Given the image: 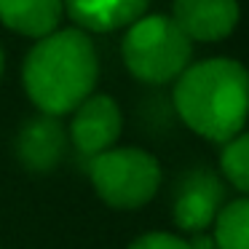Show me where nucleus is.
<instances>
[{"label":"nucleus","mask_w":249,"mask_h":249,"mask_svg":"<svg viewBox=\"0 0 249 249\" xmlns=\"http://www.w3.org/2000/svg\"><path fill=\"white\" fill-rule=\"evenodd\" d=\"M172 105L177 118L201 140L225 145L247 129L249 70L231 56L190 62L174 81Z\"/></svg>","instance_id":"obj_1"},{"label":"nucleus","mask_w":249,"mask_h":249,"mask_svg":"<svg viewBox=\"0 0 249 249\" xmlns=\"http://www.w3.org/2000/svg\"><path fill=\"white\" fill-rule=\"evenodd\" d=\"M99 81V56L91 35L78 27L56 30L35 40L22 65L27 99L43 115H70Z\"/></svg>","instance_id":"obj_2"},{"label":"nucleus","mask_w":249,"mask_h":249,"mask_svg":"<svg viewBox=\"0 0 249 249\" xmlns=\"http://www.w3.org/2000/svg\"><path fill=\"white\" fill-rule=\"evenodd\" d=\"M121 59L134 81L166 86L193 62V40L169 14H145L124 30Z\"/></svg>","instance_id":"obj_3"},{"label":"nucleus","mask_w":249,"mask_h":249,"mask_svg":"<svg viewBox=\"0 0 249 249\" xmlns=\"http://www.w3.org/2000/svg\"><path fill=\"white\" fill-rule=\"evenodd\" d=\"M89 177L97 196L118 212H134L156 198L163 182L158 158L145 147H110L91 158Z\"/></svg>","instance_id":"obj_4"},{"label":"nucleus","mask_w":249,"mask_h":249,"mask_svg":"<svg viewBox=\"0 0 249 249\" xmlns=\"http://www.w3.org/2000/svg\"><path fill=\"white\" fill-rule=\"evenodd\" d=\"M225 179L206 166L188 169L177 179L172 198V220L182 233H209L228 201Z\"/></svg>","instance_id":"obj_5"},{"label":"nucleus","mask_w":249,"mask_h":249,"mask_svg":"<svg viewBox=\"0 0 249 249\" xmlns=\"http://www.w3.org/2000/svg\"><path fill=\"white\" fill-rule=\"evenodd\" d=\"M70 115L72 118L67 126V137L81 156L94 158L118 145L121 131H124V113L110 94L94 91Z\"/></svg>","instance_id":"obj_6"},{"label":"nucleus","mask_w":249,"mask_h":249,"mask_svg":"<svg viewBox=\"0 0 249 249\" xmlns=\"http://www.w3.org/2000/svg\"><path fill=\"white\" fill-rule=\"evenodd\" d=\"M169 17L193 43H217L236 33L241 6L238 0H174Z\"/></svg>","instance_id":"obj_7"},{"label":"nucleus","mask_w":249,"mask_h":249,"mask_svg":"<svg viewBox=\"0 0 249 249\" xmlns=\"http://www.w3.org/2000/svg\"><path fill=\"white\" fill-rule=\"evenodd\" d=\"M67 145H70L67 126L54 115L38 113L35 118L24 121L22 129L17 131L14 150H17V158L24 169L43 174L65 161Z\"/></svg>","instance_id":"obj_8"},{"label":"nucleus","mask_w":249,"mask_h":249,"mask_svg":"<svg viewBox=\"0 0 249 249\" xmlns=\"http://www.w3.org/2000/svg\"><path fill=\"white\" fill-rule=\"evenodd\" d=\"M150 0H65V17L86 35L126 30L145 17Z\"/></svg>","instance_id":"obj_9"},{"label":"nucleus","mask_w":249,"mask_h":249,"mask_svg":"<svg viewBox=\"0 0 249 249\" xmlns=\"http://www.w3.org/2000/svg\"><path fill=\"white\" fill-rule=\"evenodd\" d=\"M62 17L65 0H0V24L33 40L56 33Z\"/></svg>","instance_id":"obj_10"},{"label":"nucleus","mask_w":249,"mask_h":249,"mask_svg":"<svg viewBox=\"0 0 249 249\" xmlns=\"http://www.w3.org/2000/svg\"><path fill=\"white\" fill-rule=\"evenodd\" d=\"M209 233L220 249H249V196L228 198Z\"/></svg>","instance_id":"obj_11"},{"label":"nucleus","mask_w":249,"mask_h":249,"mask_svg":"<svg viewBox=\"0 0 249 249\" xmlns=\"http://www.w3.org/2000/svg\"><path fill=\"white\" fill-rule=\"evenodd\" d=\"M220 177L241 196H249V131L244 129L220 150Z\"/></svg>","instance_id":"obj_12"},{"label":"nucleus","mask_w":249,"mask_h":249,"mask_svg":"<svg viewBox=\"0 0 249 249\" xmlns=\"http://www.w3.org/2000/svg\"><path fill=\"white\" fill-rule=\"evenodd\" d=\"M126 249H190V241L179 233H169V231H150L137 236Z\"/></svg>","instance_id":"obj_13"},{"label":"nucleus","mask_w":249,"mask_h":249,"mask_svg":"<svg viewBox=\"0 0 249 249\" xmlns=\"http://www.w3.org/2000/svg\"><path fill=\"white\" fill-rule=\"evenodd\" d=\"M190 241V249H220L217 241L212 238V233H196V236L188 238Z\"/></svg>","instance_id":"obj_14"},{"label":"nucleus","mask_w":249,"mask_h":249,"mask_svg":"<svg viewBox=\"0 0 249 249\" xmlns=\"http://www.w3.org/2000/svg\"><path fill=\"white\" fill-rule=\"evenodd\" d=\"M3 70H6V54H3V49H0V78H3Z\"/></svg>","instance_id":"obj_15"}]
</instances>
